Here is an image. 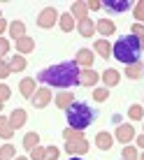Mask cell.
<instances>
[{
    "label": "cell",
    "mask_w": 144,
    "mask_h": 160,
    "mask_svg": "<svg viewBox=\"0 0 144 160\" xmlns=\"http://www.w3.org/2000/svg\"><path fill=\"white\" fill-rule=\"evenodd\" d=\"M79 74L81 68L77 63H58L51 68H44L37 74V81H42L44 86H56V88H70V86H79Z\"/></svg>",
    "instance_id": "1"
},
{
    "label": "cell",
    "mask_w": 144,
    "mask_h": 160,
    "mask_svg": "<svg viewBox=\"0 0 144 160\" xmlns=\"http://www.w3.org/2000/svg\"><path fill=\"white\" fill-rule=\"evenodd\" d=\"M112 53L116 60H121V63L126 65H135L137 60L142 56V49H140V40H137L135 35H123L116 40V44L112 47Z\"/></svg>",
    "instance_id": "2"
},
{
    "label": "cell",
    "mask_w": 144,
    "mask_h": 160,
    "mask_svg": "<svg viewBox=\"0 0 144 160\" xmlns=\"http://www.w3.org/2000/svg\"><path fill=\"white\" fill-rule=\"evenodd\" d=\"M68 123L75 130H84L95 121V109H91L86 102H72L68 109Z\"/></svg>",
    "instance_id": "3"
},
{
    "label": "cell",
    "mask_w": 144,
    "mask_h": 160,
    "mask_svg": "<svg viewBox=\"0 0 144 160\" xmlns=\"http://www.w3.org/2000/svg\"><path fill=\"white\" fill-rule=\"evenodd\" d=\"M58 21V9L56 7H44L37 14V26L40 28H54V23Z\"/></svg>",
    "instance_id": "4"
},
{
    "label": "cell",
    "mask_w": 144,
    "mask_h": 160,
    "mask_svg": "<svg viewBox=\"0 0 144 160\" xmlns=\"http://www.w3.org/2000/svg\"><path fill=\"white\" fill-rule=\"evenodd\" d=\"M30 100H33V107H35V109H44L49 102H51V88H49V86L37 88L35 95H33Z\"/></svg>",
    "instance_id": "5"
},
{
    "label": "cell",
    "mask_w": 144,
    "mask_h": 160,
    "mask_svg": "<svg viewBox=\"0 0 144 160\" xmlns=\"http://www.w3.org/2000/svg\"><path fill=\"white\" fill-rule=\"evenodd\" d=\"M91 148L88 139H72V142H65V151L70 156H84V153Z\"/></svg>",
    "instance_id": "6"
},
{
    "label": "cell",
    "mask_w": 144,
    "mask_h": 160,
    "mask_svg": "<svg viewBox=\"0 0 144 160\" xmlns=\"http://www.w3.org/2000/svg\"><path fill=\"white\" fill-rule=\"evenodd\" d=\"M93 60H95V56H93L91 49H79V51H77V56H75V63L79 65L81 70L93 68Z\"/></svg>",
    "instance_id": "7"
},
{
    "label": "cell",
    "mask_w": 144,
    "mask_h": 160,
    "mask_svg": "<svg viewBox=\"0 0 144 160\" xmlns=\"http://www.w3.org/2000/svg\"><path fill=\"white\" fill-rule=\"evenodd\" d=\"M116 139L119 142H123V144H128V142H132L135 139V128H132L130 123H121L119 128H116Z\"/></svg>",
    "instance_id": "8"
},
{
    "label": "cell",
    "mask_w": 144,
    "mask_h": 160,
    "mask_svg": "<svg viewBox=\"0 0 144 160\" xmlns=\"http://www.w3.org/2000/svg\"><path fill=\"white\" fill-rule=\"evenodd\" d=\"M98 79H100V74L93 68H86V70H81V74H79V86H95Z\"/></svg>",
    "instance_id": "9"
},
{
    "label": "cell",
    "mask_w": 144,
    "mask_h": 160,
    "mask_svg": "<svg viewBox=\"0 0 144 160\" xmlns=\"http://www.w3.org/2000/svg\"><path fill=\"white\" fill-rule=\"evenodd\" d=\"M19 91H21V95L26 98V100H30L33 95H35V79L33 77H26V79H21V84H19Z\"/></svg>",
    "instance_id": "10"
},
{
    "label": "cell",
    "mask_w": 144,
    "mask_h": 160,
    "mask_svg": "<svg viewBox=\"0 0 144 160\" xmlns=\"http://www.w3.org/2000/svg\"><path fill=\"white\" fill-rule=\"evenodd\" d=\"M26 118H28L26 109H14V112L9 114V123H12V128H14V130L23 128V125H26Z\"/></svg>",
    "instance_id": "11"
},
{
    "label": "cell",
    "mask_w": 144,
    "mask_h": 160,
    "mask_svg": "<svg viewBox=\"0 0 144 160\" xmlns=\"http://www.w3.org/2000/svg\"><path fill=\"white\" fill-rule=\"evenodd\" d=\"M95 32L109 37V35H114V32H116V23H114V21H109V19H100L95 23Z\"/></svg>",
    "instance_id": "12"
},
{
    "label": "cell",
    "mask_w": 144,
    "mask_h": 160,
    "mask_svg": "<svg viewBox=\"0 0 144 160\" xmlns=\"http://www.w3.org/2000/svg\"><path fill=\"white\" fill-rule=\"evenodd\" d=\"M114 144V137L109 135V132H98L95 135V146L100 148V151H109Z\"/></svg>",
    "instance_id": "13"
},
{
    "label": "cell",
    "mask_w": 144,
    "mask_h": 160,
    "mask_svg": "<svg viewBox=\"0 0 144 160\" xmlns=\"http://www.w3.org/2000/svg\"><path fill=\"white\" fill-rule=\"evenodd\" d=\"M16 51L23 56V53H30V51H35V40L33 37H21V40H16Z\"/></svg>",
    "instance_id": "14"
},
{
    "label": "cell",
    "mask_w": 144,
    "mask_h": 160,
    "mask_svg": "<svg viewBox=\"0 0 144 160\" xmlns=\"http://www.w3.org/2000/svg\"><path fill=\"white\" fill-rule=\"evenodd\" d=\"M72 19H77V21H84L88 19V5L86 2H72Z\"/></svg>",
    "instance_id": "15"
},
{
    "label": "cell",
    "mask_w": 144,
    "mask_h": 160,
    "mask_svg": "<svg viewBox=\"0 0 144 160\" xmlns=\"http://www.w3.org/2000/svg\"><path fill=\"white\" fill-rule=\"evenodd\" d=\"M119 79H121V74L116 72L114 68H109V70H105V72H102V81H105V88L119 86Z\"/></svg>",
    "instance_id": "16"
},
{
    "label": "cell",
    "mask_w": 144,
    "mask_h": 160,
    "mask_svg": "<svg viewBox=\"0 0 144 160\" xmlns=\"http://www.w3.org/2000/svg\"><path fill=\"white\" fill-rule=\"evenodd\" d=\"M9 35H12V40H21V37H26V23L23 21H12L9 23Z\"/></svg>",
    "instance_id": "17"
},
{
    "label": "cell",
    "mask_w": 144,
    "mask_h": 160,
    "mask_svg": "<svg viewBox=\"0 0 144 160\" xmlns=\"http://www.w3.org/2000/svg\"><path fill=\"white\" fill-rule=\"evenodd\" d=\"M77 30H79L81 37H91L93 32H95V23H93L91 19H84V21H79V23H77Z\"/></svg>",
    "instance_id": "18"
},
{
    "label": "cell",
    "mask_w": 144,
    "mask_h": 160,
    "mask_svg": "<svg viewBox=\"0 0 144 160\" xmlns=\"http://www.w3.org/2000/svg\"><path fill=\"white\" fill-rule=\"evenodd\" d=\"M7 65H9V72H21V70H26V65H28V63H26V58L21 56V53H16V56L9 58Z\"/></svg>",
    "instance_id": "19"
},
{
    "label": "cell",
    "mask_w": 144,
    "mask_h": 160,
    "mask_svg": "<svg viewBox=\"0 0 144 160\" xmlns=\"http://www.w3.org/2000/svg\"><path fill=\"white\" fill-rule=\"evenodd\" d=\"M58 23H60V30H63V32H72V30H75V19H72L70 12L60 14L58 16Z\"/></svg>",
    "instance_id": "20"
},
{
    "label": "cell",
    "mask_w": 144,
    "mask_h": 160,
    "mask_svg": "<svg viewBox=\"0 0 144 160\" xmlns=\"http://www.w3.org/2000/svg\"><path fill=\"white\" fill-rule=\"evenodd\" d=\"M54 102H56V107H58V109H68L70 104L75 102V98H72V93L63 91V93H58V95H56V100H54Z\"/></svg>",
    "instance_id": "21"
},
{
    "label": "cell",
    "mask_w": 144,
    "mask_h": 160,
    "mask_svg": "<svg viewBox=\"0 0 144 160\" xmlns=\"http://www.w3.org/2000/svg\"><path fill=\"white\" fill-rule=\"evenodd\" d=\"M12 135H14V128H12V123H9V118L0 116V137H3V139H12Z\"/></svg>",
    "instance_id": "22"
},
{
    "label": "cell",
    "mask_w": 144,
    "mask_h": 160,
    "mask_svg": "<svg viewBox=\"0 0 144 160\" xmlns=\"http://www.w3.org/2000/svg\"><path fill=\"white\" fill-rule=\"evenodd\" d=\"M105 7L112 9V12H126V9L130 7V2H128V0H107Z\"/></svg>",
    "instance_id": "23"
},
{
    "label": "cell",
    "mask_w": 144,
    "mask_h": 160,
    "mask_svg": "<svg viewBox=\"0 0 144 160\" xmlns=\"http://www.w3.org/2000/svg\"><path fill=\"white\" fill-rule=\"evenodd\" d=\"M35 146H40V135H37V132H28V135L23 137V148L26 151H33Z\"/></svg>",
    "instance_id": "24"
},
{
    "label": "cell",
    "mask_w": 144,
    "mask_h": 160,
    "mask_svg": "<svg viewBox=\"0 0 144 160\" xmlns=\"http://www.w3.org/2000/svg\"><path fill=\"white\" fill-rule=\"evenodd\" d=\"M95 51H98V56L109 58V53H112V47H109L107 40H98V42H95Z\"/></svg>",
    "instance_id": "25"
},
{
    "label": "cell",
    "mask_w": 144,
    "mask_h": 160,
    "mask_svg": "<svg viewBox=\"0 0 144 160\" xmlns=\"http://www.w3.org/2000/svg\"><path fill=\"white\" fill-rule=\"evenodd\" d=\"M142 74H144V68H142L140 63L128 65V68H126V77H128V79H140Z\"/></svg>",
    "instance_id": "26"
},
{
    "label": "cell",
    "mask_w": 144,
    "mask_h": 160,
    "mask_svg": "<svg viewBox=\"0 0 144 160\" xmlns=\"http://www.w3.org/2000/svg\"><path fill=\"white\" fill-rule=\"evenodd\" d=\"M63 139H65V142H72V139H84V135H81V130L65 128V130H63Z\"/></svg>",
    "instance_id": "27"
},
{
    "label": "cell",
    "mask_w": 144,
    "mask_h": 160,
    "mask_svg": "<svg viewBox=\"0 0 144 160\" xmlns=\"http://www.w3.org/2000/svg\"><path fill=\"white\" fill-rule=\"evenodd\" d=\"M14 156H16V148L12 144H5L0 148V160H14Z\"/></svg>",
    "instance_id": "28"
},
{
    "label": "cell",
    "mask_w": 144,
    "mask_h": 160,
    "mask_svg": "<svg viewBox=\"0 0 144 160\" xmlns=\"http://www.w3.org/2000/svg\"><path fill=\"white\" fill-rule=\"evenodd\" d=\"M121 158L123 160H140V156H137V148L135 146H123V153H121Z\"/></svg>",
    "instance_id": "29"
},
{
    "label": "cell",
    "mask_w": 144,
    "mask_h": 160,
    "mask_svg": "<svg viewBox=\"0 0 144 160\" xmlns=\"http://www.w3.org/2000/svg\"><path fill=\"white\" fill-rule=\"evenodd\" d=\"M128 116H130L132 121H142V116H144V109H142V104H132V107L128 109Z\"/></svg>",
    "instance_id": "30"
},
{
    "label": "cell",
    "mask_w": 144,
    "mask_h": 160,
    "mask_svg": "<svg viewBox=\"0 0 144 160\" xmlns=\"http://www.w3.org/2000/svg\"><path fill=\"white\" fill-rule=\"evenodd\" d=\"M132 9H135V19H137V23H144V0H140V2H135L132 5Z\"/></svg>",
    "instance_id": "31"
},
{
    "label": "cell",
    "mask_w": 144,
    "mask_h": 160,
    "mask_svg": "<svg viewBox=\"0 0 144 160\" xmlns=\"http://www.w3.org/2000/svg\"><path fill=\"white\" fill-rule=\"evenodd\" d=\"M109 98V88H95L93 91V100L95 102H105Z\"/></svg>",
    "instance_id": "32"
},
{
    "label": "cell",
    "mask_w": 144,
    "mask_h": 160,
    "mask_svg": "<svg viewBox=\"0 0 144 160\" xmlns=\"http://www.w3.org/2000/svg\"><path fill=\"white\" fill-rule=\"evenodd\" d=\"M58 156H60V151L56 146H47L44 148V160H58Z\"/></svg>",
    "instance_id": "33"
},
{
    "label": "cell",
    "mask_w": 144,
    "mask_h": 160,
    "mask_svg": "<svg viewBox=\"0 0 144 160\" xmlns=\"http://www.w3.org/2000/svg\"><path fill=\"white\" fill-rule=\"evenodd\" d=\"M132 32L130 35H135L137 40H144V23H132V28H130Z\"/></svg>",
    "instance_id": "34"
},
{
    "label": "cell",
    "mask_w": 144,
    "mask_h": 160,
    "mask_svg": "<svg viewBox=\"0 0 144 160\" xmlns=\"http://www.w3.org/2000/svg\"><path fill=\"white\" fill-rule=\"evenodd\" d=\"M30 160H44V146H35L30 151Z\"/></svg>",
    "instance_id": "35"
},
{
    "label": "cell",
    "mask_w": 144,
    "mask_h": 160,
    "mask_svg": "<svg viewBox=\"0 0 144 160\" xmlns=\"http://www.w3.org/2000/svg\"><path fill=\"white\" fill-rule=\"evenodd\" d=\"M7 51H9V42L5 40V37H0V60L7 56Z\"/></svg>",
    "instance_id": "36"
},
{
    "label": "cell",
    "mask_w": 144,
    "mask_h": 160,
    "mask_svg": "<svg viewBox=\"0 0 144 160\" xmlns=\"http://www.w3.org/2000/svg\"><path fill=\"white\" fill-rule=\"evenodd\" d=\"M9 95H12V91H9L7 86H3V84H0V102L9 100Z\"/></svg>",
    "instance_id": "37"
},
{
    "label": "cell",
    "mask_w": 144,
    "mask_h": 160,
    "mask_svg": "<svg viewBox=\"0 0 144 160\" xmlns=\"http://www.w3.org/2000/svg\"><path fill=\"white\" fill-rule=\"evenodd\" d=\"M12 72H9V65L5 63V60H0V79H5V77H9Z\"/></svg>",
    "instance_id": "38"
},
{
    "label": "cell",
    "mask_w": 144,
    "mask_h": 160,
    "mask_svg": "<svg viewBox=\"0 0 144 160\" xmlns=\"http://www.w3.org/2000/svg\"><path fill=\"white\" fill-rule=\"evenodd\" d=\"M88 5V9H100L102 7V2H98V0H91V2H86Z\"/></svg>",
    "instance_id": "39"
},
{
    "label": "cell",
    "mask_w": 144,
    "mask_h": 160,
    "mask_svg": "<svg viewBox=\"0 0 144 160\" xmlns=\"http://www.w3.org/2000/svg\"><path fill=\"white\" fill-rule=\"evenodd\" d=\"M5 28H7V21H5V19H0V35L5 32Z\"/></svg>",
    "instance_id": "40"
},
{
    "label": "cell",
    "mask_w": 144,
    "mask_h": 160,
    "mask_svg": "<svg viewBox=\"0 0 144 160\" xmlns=\"http://www.w3.org/2000/svg\"><path fill=\"white\" fill-rule=\"evenodd\" d=\"M137 144H140V146L144 148V135H140V137H137Z\"/></svg>",
    "instance_id": "41"
},
{
    "label": "cell",
    "mask_w": 144,
    "mask_h": 160,
    "mask_svg": "<svg viewBox=\"0 0 144 160\" xmlns=\"http://www.w3.org/2000/svg\"><path fill=\"white\" fill-rule=\"evenodd\" d=\"M14 160H30V158H23V156H16Z\"/></svg>",
    "instance_id": "42"
},
{
    "label": "cell",
    "mask_w": 144,
    "mask_h": 160,
    "mask_svg": "<svg viewBox=\"0 0 144 160\" xmlns=\"http://www.w3.org/2000/svg\"><path fill=\"white\" fill-rule=\"evenodd\" d=\"M140 49H142V51H144V40H140Z\"/></svg>",
    "instance_id": "43"
},
{
    "label": "cell",
    "mask_w": 144,
    "mask_h": 160,
    "mask_svg": "<svg viewBox=\"0 0 144 160\" xmlns=\"http://www.w3.org/2000/svg\"><path fill=\"white\" fill-rule=\"evenodd\" d=\"M70 160H81V158H77V156H72V158H70Z\"/></svg>",
    "instance_id": "44"
},
{
    "label": "cell",
    "mask_w": 144,
    "mask_h": 160,
    "mask_svg": "<svg viewBox=\"0 0 144 160\" xmlns=\"http://www.w3.org/2000/svg\"><path fill=\"white\" fill-rule=\"evenodd\" d=\"M140 160H144V153H142V156H140Z\"/></svg>",
    "instance_id": "45"
},
{
    "label": "cell",
    "mask_w": 144,
    "mask_h": 160,
    "mask_svg": "<svg viewBox=\"0 0 144 160\" xmlns=\"http://www.w3.org/2000/svg\"><path fill=\"white\" fill-rule=\"evenodd\" d=\"M0 109H3V102H0Z\"/></svg>",
    "instance_id": "46"
},
{
    "label": "cell",
    "mask_w": 144,
    "mask_h": 160,
    "mask_svg": "<svg viewBox=\"0 0 144 160\" xmlns=\"http://www.w3.org/2000/svg\"><path fill=\"white\" fill-rule=\"evenodd\" d=\"M0 19H3V12H0Z\"/></svg>",
    "instance_id": "47"
},
{
    "label": "cell",
    "mask_w": 144,
    "mask_h": 160,
    "mask_svg": "<svg viewBox=\"0 0 144 160\" xmlns=\"http://www.w3.org/2000/svg\"><path fill=\"white\" fill-rule=\"evenodd\" d=\"M142 68H144V65H142Z\"/></svg>",
    "instance_id": "48"
}]
</instances>
